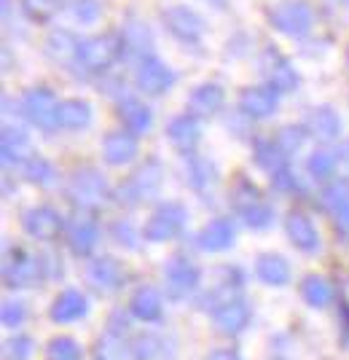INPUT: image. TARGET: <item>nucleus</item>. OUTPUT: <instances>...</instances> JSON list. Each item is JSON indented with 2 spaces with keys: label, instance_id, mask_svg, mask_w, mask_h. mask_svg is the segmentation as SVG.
<instances>
[{
  "label": "nucleus",
  "instance_id": "nucleus-23",
  "mask_svg": "<svg viewBox=\"0 0 349 360\" xmlns=\"http://www.w3.org/2000/svg\"><path fill=\"white\" fill-rule=\"evenodd\" d=\"M304 129L315 140H320V143H334L341 135L344 124H341V116L331 105H317L306 113Z\"/></svg>",
  "mask_w": 349,
  "mask_h": 360
},
{
  "label": "nucleus",
  "instance_id": "nucleus-17",
  "mask_svg": "<svg viewBox=\"0 0 349 360\" xmlns=\"http://www.w3.org/2000/svg\"><path fill=\"white\" fill-rule=\"evenodd\" d=\"M183 172H185V183H188L197 194L213 191L215 186H218V180H220L215 162H210V159L202 156V153H194V150L183 153Z\"/></svg>",
  "mask_w": 349,
  "mask_h": 360
},
{
  "label": "nucleus",
  "instance_id": "nucleus-16",
  "mask_svg": "<svg viewBox=\"0 0 349 360\" xmlns=\"http://www.w3.org/2000/svg\"><path fill=\"white\" fill-rule=\"evenodd\" d=\"M239 113L244 119L263 121L277 113L279 108V91H274L272 86H250L239 94Z\"/></svg>",
  "mask_w": 349,
  "mask_h": 360
},
{
  "label": "nucleus",
  "instance_id": "nucleus-8",
  "mask_svg": "<svg viewBox=\"0 0 349 360\" xmlns=\"http://www.w3.org/2000/svg\"><path fill=\"white\" fill-rule=\"evenodd\" d=\"M175 81H178L175 70H172L162 57H156V51L148 54V57H143V60H137L135 86L143 91V94H148V97H162V94H167V91L175 86Z\"/></svg>",
  "mask_w": 349,
  "mask_h": 360
},
{
  "label": "nucleus",
  "instance_id": "nucleus-4",
  "mask_svg": "<svg viewBox=\"0 0 349 360\" xmlns=\"http://www.w3.org/2000/svg\"><path fill=\"white\" fill-rule=\"evenodd\" d=\"M124 54V41L121 35H94V38H84L81 41V49H78L76 65L78 73L84 75H94V73H105L113 62Z\"/></svg>",
  "mask_w": 349,
  "mask_h": 360
},
{
  "label": "nucleus",
  "instance_id": "nucleus-47",
  "mask_svg": "<svg viewBox=\"0 0 349 360\" xmlns=\"http://www.w3.org/2000/svg\"><path fill=\"white\" fill-rule=\"evenodd\" d=\"M110 237L116 240V245H121L126 250H137L140 248V231L129 221H116L110 226Z\"/></svg>",
  "mask_w": 349,
  "mask_h": 360
},
{
  "label": "nucleus",
  "instance_id": "nucleus-15",
  "mask_svg": "<svg viewBox=\"0 0 349 360\" xmlns=\"http://www.w3.org/2000/svg\"><path fill=\"white\" fill-rule=\"evenodd\" d=\"M86 280L94 288V293L110 296V293H116V290L124 288V283H126V269H124L116 258H110V255L94 258V261H89V266H86Z\"/></svg>",
  "mask_w": 349,
  "mask_h": 360
},
{
  "label": "nucleus",
  "instance_id": "nucleus-26",
  "mask_svg": "<svg viewBox=\"0 0 349 360\" xmlns=\"http://www.w3.org/2000/svg\"><path fill=\"white\" fill-rule=\"evenodd\" d=\"M137 156V135L132 132H110L103 137V159L110 167H124L135 162Z\"/></svg>",
  "mask_w": 349,
  "mask_h": 360
},
{
  "label": "nucleus",
  "instance_id": "nucleus-33",
  "mask_svg": "<svg viewBox=\"0 0 349 360\" xmlns=\"http://www.w3.org/2000/svg\"><path fill=\"white\" fill-rule=\"evenodd\" d=\"M121 41H124V51L135 60H143L153 54V35L148 30V25L137 22V19H129L121 30Z\"/></svg>",
  "mask_w": 349,
  "mask_h": 360
},
{
  "label": "nucleus",
  "instance_id": "nucleus-53",
  "mask_svg": "<svg viewBox=\"0 0 349 360\" xmlns=\"http://www.w3.org/2000/svg\"><path fill=\"white\" fill-rule=\"evenodd\" d=\"M210 3H215V6H223V3H226V0H210Z\"/></svg>",
  "mask_w": 349,
  "mask_h": 360
},
{
  "label": "nucleus",
  "instance_id": "nucleus-6",
  "mask_svg": "<svg viewBox=\"0 0 349 360\" xmlns=\"http://www.w3.org/2000/svg\"><path fill=\"white\" fill-rule=\"evenodd\" d=\"M60 97L51 89H30L22 100H19V113L30 121L32 127L44 129V132H54L60 129Z\"/></svg>",
  "mask_w": 349,
  "mask_h": 360
},
{
  "label": "nucleus",
  "instance_id": "nucleus-31",
  "mask_svg": "<svg viewBox=\"0 0 349 360\" xmlns=\"http://www.w3.org/2000/svg\"><path fill=\"white\" fill-rule=\"evenodd\" d=\"M256 277L269 288H285L290 283V264L277 253H261L256 261Z\"/></svg>",
  "mask_w": 349,
  "mask_h": 360
},
{
  "label": "nucleus",
  "instance_id": "nucleus-39",
  "mask_svg": "<svg viewBox=\"0 0 349 360\" xmlns=\"http://www.w3.org/2000/svg\"><path fill=\"white\" fill-rule=\"evenodd\" d=\"M105 14L103 0H70L67 3V16L81 25V27H94Z\"/></svg>",
  "mask_w": 349,
  "mask_h": 360
},
{
  "label": "nucleus",
  "instance_id": "nucleus-19",
  "mask_svg": "<svg viewBox=\"0 0 349 360\" xmlns=\"http://www.w3.org/2000/svg\"><path fill=\"white\" fill-rule=\"evenodd\" d=\"M322 207L334 215L336 229L341 231V237L349 242V180H331L322 188Z\"/></svg>",
  "mask_w": 349,
  "mask_h": 360
},
{
  "label": "nucleus",
  "instance_id": "nucleus-38",
  "mask_svg": "<svg viewBox=\"0 0 349 360\" xmlns=\"http://www.w3.org/2000/svg\"><path fill=\"white\" fill-rule=\"evenodd\" d=\"M19 167H22L25 180L32 183V186H51V183L57 180V169H54V165H51L48 159H44V156H27Z\"/></svg>",
  "mask_w": 349,
  "mask_h": 360
},
{
  "label": "nucleus",
  "instance_id": "nucleus-27",
  "mask_svg": "<svg viewBox=\"0 0 349 360\" xmlns=\"http://www.w3.org/2000/svg\"><path fill=\"white\" fill-rule=\"evenodd\" d=\"M119 119L124 121V129L132 135H148L153 127V110L137 97H124L119 103Z\"/></svg>",
  "mask_w": 349,
  "mask_h": 360
},
{
  "label": "nucleus",
  "instance_id": "nucleus-2",
  "mask_svg": "<svg viewBox=\"0 0 349 360\" xmlns=\"http://www.w3.org/2000/svg\"><path fill=\"white\" fill-rule=\"evenodd\" d=\"M48 280L44 253L32 255L22 248H6L3 255V283L6 288H35Z\"/></svg>",
  "mask_w": 349,
  "mask_h": 360
},
{
  "label": "nucleus",
  "instance_id": "nucleus-29",
  "mask_svg": "<svg viewBox=\"0 0 349 360\" xmlns=\"http://www.w3.org/2000/svg\"><path fill=\"white\" fill-rule=\"evenodd\" d=\"M129 312L137 320H143V323H156V320H162V315H164V299L151 285L137 288L135 293H132V299H129Z\"/></svg>",
  "mask_w": 349,
  "mask_h": 360
},
{
  "label": "nucleus",
  "instance_id": "nucleus-37",
  "mask_svg": "<svg viewBox=\"0 0 349 360\" xmlns=\"http://www.w3.org/2000/svg\"><path fill=\"white\" fill-rule=\"evenodd\" d=\"M301 299L312 307V309H325L334 301V285L320 277V274H309L301 283Z\"/></svg>",
  "mask_w": 349,
  "mask_h": 360
},
{
  "label": "nucleus",
  "instance_id": "nucleus-22",
  "mask_svg": "<svg viewBox=\"0 0 349 360\" xmlns=\"http://www.w3.org/2000/svg\"><path fill=\"white\" fill-rule=\"evenodd\" d=\"M237 242V226L231 218H215L197 234V248L204 253H223L231 250Z\"/></svg>",
  "mask_w": 349,
  "mask_h": 360
},
{
  "label": "nucleus",
  "instance_id": "nucleus-30",
  "mask_svg": "<svg viewBox=\"0 0 349 360\" xmlns=\"http://www.w3.org/2000/svg\"><path fill=\"white\" fill-rule=\"evenodd\" d=\"M0 150H3V165H22L30 156V137L22 127L6 124L3 135H0Z\"/></svg>",
  "mask_w": 349,
  "mask_h": 360
},
{
  "label": "nucleus",
  "instance_id": "nucleus-51",
  "mask_svg": "<svg viewBox=\"0 0 349 360\" xmlns=\"http://www.w3.org/2000/svg\"><path fill=\"white\" fill-rule=\"evenodd\" d=\"M338 162L349 169V140H344V143L338 146Z\"/></svg>",
  "mask_w": 349,
  "mask_h": 360
},
{
  "label": "nucleus",
  "instance_id": "nucleus-11",
  "mask_svg": "<svg viewBox=\"0 0 349 360\" xmlns=\"http://www.w3.org/2000/svg\"><path fill=\"white\" fill-rule=\"evenodd\" d=\"M162 22L169 30V35H175L183 44H199L207 32V22L204 16L197 14L188 6H167L162 8Z\"/></svg>",
  "mask_w": 349,
  "mask_h": 360
},
{
  "label": "nucleus",
  "instance_id": "nucleus-42",
  "mask_svg": "<svg viewBox=\"0 0 349 360\" xmlns=\"http://www.w3.org/2000/svg\"><path fill=\"white\" fill-rule=\"evenodd\" d=\"M336 165H338V156L328 153V150H315L306 162V169L315 180H328L336 172Z\"/></svg>",
  "mask_w": 349,
  "mask_h": 360
},
{
  "label": "nucleus",
  "instance_id": "nucleus-7",
  "mask_svg": "<svg viewBox=\"0 0 349 360\" xmlns=\"http://www.w3.org/2000/svg\"><path fill=\"white\" fill-rule=\"evenodd\" d=\"M269 22H272L274 30H279L293 41H301L315 27V14L301 0H285L269 11Z\"/></svg>",
  "mask_w": 349,
  "mask_h": 360
},
{
  "label": "nucleus",
  "instance_id": "nucleus-34",
  "mask_svg": "<svg viewBox=\"0 0 349 360\" xmlns=\"http://www.w3.org/2000/svg\"><path fill=\"white\" fill-rule=\"evenodd\" d=\"M78 49H81V38L73 35L70 30H54L46 38V54L57 65H76Z\"/></svg>",
  "mask_w": 349,
  "mask_h": 360
},
{
  "label": "nucleus",
  "instance_id": "nucleus-32",
  "mask_svg": "<svg viewBox=\"0 0 349 360\" xmlns=\"http://www.w3.org/2000/svg\"><path fill=\"white\" fill-rule=\"evenodd\" d=\"M226 103V91L220 84H199L188 97V110L194 116H213Z\"/></svg>",
  "mask_w": 349,
  "mask_h": 360
},
{
  "label": "nucleus",
  "instance_id": "nucleus-10",
  "mask_svg": "<svg viewBox=\"0 0 349 360\" xmlns=\"http://www.w3.org/2000/svg\"><path fill=\"white\" fill-rule=\"evenodd\" d=\"M162 277H164V290L172 301L188 299L199 288V280H202L197 264L185 255H172L162 269Z\"/></svg>",
  "mask_w": 349,
  "mask_h": 360
},
{
  "label": "nucleus",
  "instance_id": "nucleus-54",
  "mask_svg": "<svg viewBox=\"0 0 349 360\" xmlns=\"http://www.w3.org/2000/svg\"><path fill=\"white\" fill-rule=\"evenodd\" d=\"M347 62H349V49H347Z\"/></svg>",
  "mask_w": 349,
  "mask_h": 360
},
{
  "label": "nucleus",
  "instance_id": "nucleus-50",
  "mask_svg": "<svg viewBox=\"0 0 349 360\" xmlns=\"http://www.w3.org/2000/svg\"><path fill=\"white\" fill-rule=\"evenodd\" d=\"M204 360H239V352L237 349H215Z\"/></svg>",
  "mask_w": 349,
  "mask_h": 360
},
{
  "label": "nucleus",
  "instance_id": "nucleus-24",
  "mask_svg": "<svg viewBox=\"0 0 349 360\" xmlns=\"http://www.w3.org/2000/svg\"><path fill=\"white\" fill-rule=\"evenodd\" d=\"M86 312H89L86 296L81 290H76V288H67V290H62L60 296L54 299L51 309H48V317L62 326V323H76L81 317H86Z\"/></svg>",
  "mask_w": 349,
  "mask_h": 360
},
{
  "label": "nucleus",
  "instance_id": "nucleus-12",
  "mask_svg": "<svg viewBox=\"0 0 349 360\" xmlns=\"http://www.w3.org/2000/svg\"><path fill=\"white\" fill-rule=\"evenodd\" d=\"M258 65H261V75L266 78V86H272L274 91L290 94V91L298 89L301 78L296 73L293 62H290L285 54H279L277 49H266V51L261 54Z\"/></svg>",
  "mask_w": 349,
  "mask_h": 360
},
{
  "label": "nucleus",
  "instance_id": "nucleus-52",
  "mask_svg": "<svg viewBox=\"0 0 349 360\" xmlns=\"http://www.w3.org/2000/svg\"><path fill=\"white\" fill-rule=\"evenodd\" d=\"M334 6H344V8H349V0H331Z\"/></svg>",
  "mask_w": 349,
  "mask_h": 360
},
{
  "label": "nucleus",
  "instance_id": "nucleus-3",
  "mask_svg": "<svg viewBox=\"0 0 349 360\" xmlns=\"http://www.w3.org/2000/svg\"><path fill=\"white\" fill-rule=\"evenodd\" d=\"M65 196L76 205L78 210H97L110 202V186H107L105 175H100L97 169L91 167H84V169H76L67 183H65Z\"/></svg>",
  "mask_w": 349,
  "mask_h": 360
},
{
  "label": "nucleus",
  "instance_id": "nucleus-40",
  "mask_svg": "<svg viewBox=\"0 0 349 360\" xmlns=\"http://www.w3.org/2000/svg\"><path fill=\"white\" fill-rule=\"evenodd\" d=\"M94 355L97 360H137L132 342H124V336H113V333H105V339L97 342Z\"/></svg>",
  "mask_w": 349,
  "mask_h": 360
},
{
  "label": "nucleus",
  "instance_id": "nucleus-13",
  "mask_svg": "<svg viewBox=\"0 0 349 360\" xmlns=\"http://www.w3.org/2000/svg\"><path fill=\"white\" fill-rule=\"evenodd\" d=\"M239 288H242V271L237 266H223V269L215 271V283L202 296H199V309H207L215 312L220 304L237 299L239 296Z\"/></svg>",
  "mask_w": 349,
  "mask_h": 360
},
{
  "label": "nucleus",
  "instance_id": "nucleus-9",
  "mask_svg": "<svg viewBox=\"0 0 349 360\" xmlns=\"http://www.w3.org/2000/svg\"><path fill=\"white\" fill-rule=\"evenodd\" d=\"M185 224H188V210L180 202H164L148 218V224L143 229V237L148 242H169L180 234Z\"/></svg>",
  "mask_w": 349,
  "mask_h": 360
},
{
  "label": "nucleus",
  "instance_id": "nucleus-36",
  "mask_svg": "<svg viewBox=\"0 0 349 360\" xmlns=\"http://www.w3.org/2000/svg\"><path fill=\"white\" fill-rule=\"evenodd\" d=\"M253 156H256V165L261 169H266L269 175L279 172L282 167H288V156H285V150L279 148V143L274 137H258L253 143Z\"/></svg>",
  "mask_w": 349,
  "mask_h": 360
},
{
  "label": "nucleus",
  "instance_id": "nucleus-45",
  "mask_svg": "<svg viewBox=\"0 0 349 360\" xmlns=\"http://www.w3.org/2000/svg\"><path fill=\"white\" fill-rule=\"evenodd\" d=\"M32 349H35V342L25 333H16L11 336L6 345H3V360H30Z\"/></svg>",
  "mask_w": 349,
  "mask_h": 360
},
{
  "label": "nucleus",
  "instance_id": "nucleus-48",
  "mask_svg": "<svg viewBox=\"0 0 349 360\" xmlns=\"http://www.w3.org/2000/svg\"><path fill=\"white\" fill-rule=\"evenodd\" d=\"M0 317H3V326H6V328L22 326V323L27 320V307H25V301H6Z\"/></svg>",
  "mask_w": 349,
  "mask_h": 360
},
{
  "label": "nucleus",
  "instance_id": "nucleus-18",
  "mask_svg": "<svg viewBox=\"0 0 349 360\" xmlns=\"http://www.w3.org/2000/svg\"><path fill=\"white\" fill-rule=\"evenodd\" d=\"M250 317H253L250 304H247L242 296H237V299L226 301V304H220V307L215 309L213 323L218 333H223V336H239V333L247 328Z\"/></svg>",
  "mask_w": 349,
  "mask_h": 360
},
{
  "label": "nucleus",
  "instance_id": "nucleus-5",
  "mask_svg": "<svg viewBox=\"0 0 349 360\" xmlns=\"http://www.w3.org/2000/svg\"><path fill=\"white\" fill-rule=\"evenodd\" d=\"M234 210L242 218L244 226H250L253 231H263L274 224V207L269 202H263V196L258 194V188L247 180H239L234 188Z\"/></svg>",
  "mask_w": 349,
  "mask_h": 360
},
{
  "label": "nucleus",
  "instance_id": "nucleus-46",
  "mask_svg": "<svg viewBox=\"0 0 349 360\" xmlns=\"http://www.w3.org/2000/svg\"><path fill=\"white\" fill-rule=\"evenodd\" d=\"M272 186L277 188V191H285V194H304V191H306L304 180L298 178V175H296L290 167H282L279 172H274Z\"/></svg>",
  "mask_w": 349,
  "mask_h": 360
},
{
  "label": "nucleus",
  "instance_id": "nucleus-1",
  "mask_svg": "<svg viewBox=\"0 0 349 360\" xmlns=\"http://www.w3.org/2000/svg\"><path fill=\"white\" fill-rule=\"evenodd\" d=\"M164 186V167L159 159H148L143 167H137L129 178L124 180L121 186L113 191L119 205L126 207H137L143 202H151L153 196H159Z\"/></svg>",
  "mask_w": 349,
  "mask_h": 360
},
{
  "label": "nucleus",
  "instance_id": "nucleus-28",
  "mask_svg": "<svg viewBox=\"0 0 349 360\" xmlns=\"http://www.w3.org/2000/svg\"><path fill=\"white\" fill-rule=\"evenodd\" d=\"M167 137L169 143L178 150L188 153V150L197 148V143L202 140V124H199V116L194 113H185V116H178L167 124Z\"/></svg>",
  "mask_w": 349,
  "mask_h": 360
},
{
  "label": "nucleus",
  "instance_id": "nucleus-44",
  "mask_svg": "<svg viewBox=\"0 0 349 360\" xmlns=\"http://www.w3.org/2000/svg\"><path fill=\"white\" fill-rule=\"evenodd\" d=\"M306 132L304 127H282L277 135H274V140L279 143V148L285 150V156H296L298 150L304 148V143H306Z\"/></svg>",
  "mask_w": 349,
  "mask_h": 360
},
{
  "label": "nucleus",
  "instance_id": "nucleus-49",
  "mask_svg": "<svg viewBox=\"0 0 349 360\" xmlns=\"http://www.w3.org/2000/svg\"><path fill=\"white\" fill-rule=\"evenodd\" d=\"M129 315L132 312H124V309L110 312V317H107V333H113V336H129V330H132Z\"/></svg>",
  "mask_w": 349,
  "mask_h": 360
},
{
  "label": "nucleus",
  "instance_id": "nucleus-41",
  "mask_svg": "<svg viewBox=\"0 0 349 360\" xmlns=\"http://www.w3.org/2000/svg\"><path fill=\"white\" fill-rule=\"evenodd\" d=\"M65 8V0H22V11L32 22H48Z\"/></svg>",
  "mask_w": 349,
  "mask_h": 360
},
{
  "label": "nucleus",
  "instance_id": "nucleus-25",
  "mask_svg": "<svg viewBox=\"0 0 349 360\" xmlns=\"http://www.w3.org/2000/svg\"><path fill=\"white\" fill-rule=\"evenodd\" d=\"M132 349H135L137 360H175V352H178L172 339L153 333V330L137 333L132 339Z\"/></svg>",
  "mask_w": 349,
  "mask_h": 360
},
{
  "label": "nucleus",
  "instance_id": "nucleus-20",
  "mask_svg": "<svg viewBox=\"0 0 349 360\" xmlns=\"http://www.w3.org/2000/svg\"><path fill=\"white\" fill-rule=\"evenodd\" d=\"M285 234H288L290 245H293L296 250H301V253L315 255V253H320V248H322L320 231L315 229L312 218H306L304 212H298V210H293L288 218H285Z\"/></svg>",
  "mask_w": 349,
  "mask_h": 360
},
{
  "label": "nucleus",
  "instance_id": "nucleus-35",
  "mask_svg": "<svg viewBox=\"0 0 349 360\" xmlns=\"http://www.w3.org/2000/svg\"><path fill=\"white\" fill-rule=\"evenodd\" d=\"M94 119V110L86 100L81 97H70L60 103V129H70V132H81L86 129Z\"/></svg>",
  "mask_w": 349,
  "mask_h": 360
},
{
  "label": "nucleus",
  "instance_id": "nucleus-14",
  "mask_svg": "<svg viewBox=\"0 0 349 360\" xmlns=\"http://www.w3.org/2000/svg\"><path fill=\"white\" fill-rule=\"evenodd\" d=\"M22 229L25 234L32 240L51 242L60 237V231L65 229L62 224V215L48 205H38V207H27L22 212Z\"/></svg>",
  "mask_w": 349,
  "mask_h": 360
},
{
  "label": "nucleus",
  "instance_id": "nucleus-43",
  "mask_svg": "<svg viewBox=\"0 0 349 360\" xmlns=\"http://www.w3.org/2000/svg\"><path fill=\"white\" fill-rule=\"evenodd\" d=\"M46 360H81V347L70 336H57L46 347Z\"/></svg>",
  "mask_w": 349,
  "mask_h": 360
},
{
  "label": "nucleus",
  "instance_id": "nucleus-55",
  "mask_svg": "<svg viewBox=\"0 0 349 360\" xmlns=\"http://www.w3.org/2000/svg\"><path fill=\"white\" fill-rule=\"evenodd\" d=\"M347 296H349V288H347Z\"/></svg>",
  "mask_w": 349,
  "mask_h": 360
},
{
  "label": "nucleus",
  "instance_id": "nucleus-21",
  "mask_svg": "<svg viewBox=\"0 0 349 360\" xmlns=\"http://www.w3.org/2000/svg\"><path fill=\"white\" fill-rule=\"evenodd\" d=\"M65 237H67V248L73 250V255L86 258L97 248V242H100V226L89 215H78V218H73L67 224Z\"/></svg>",
  "mask_w": 349,
  "mask_h": 360
}]
</instances>
